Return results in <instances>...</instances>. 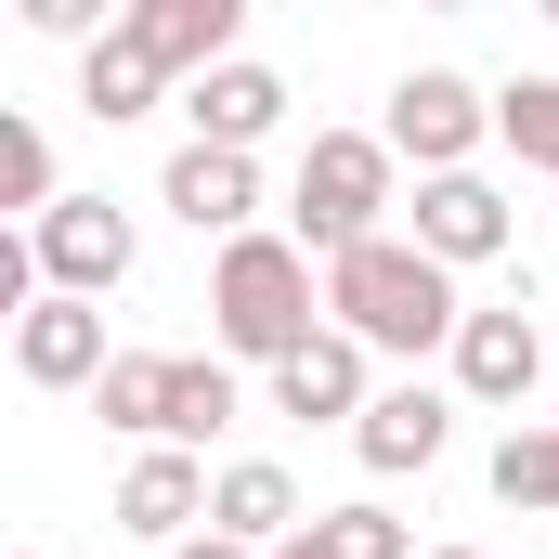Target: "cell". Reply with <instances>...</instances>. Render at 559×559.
Instances as JSON below:
<instances>
[{
    "mask_svg": "<svg viewBox=\"0 0 559 559\" xmlns=\"http://www.w3.org/2000/svg\"><path fill=\"white\" fill-rule=\"evenodd\" d=\"M325 325L338 338H365V352H455V325H468V299L455 274L429 261L417 235H378V248H352V261H325Z\"/></svg>",
    "mask_w": 559,
    "mask_h": 559,
    "instance_id": "6da1fadb",
    "label": "cell"
},
{
    "mask_svg": "<svg viewBox=\"0 0 559 559\" xmlns=\"http://www.w3.org/2000/svg\"><path fill=\"white\" fill-rule=\"evenodd\" d=\"M325 286H312V248L299 235H235L222 261H209V338H222V365H286V352H312L325 325Z\"/></svg>",
    "mask_w": 559,
    "mask_h": 559,
    "instance_id": "7a4b0ae2",
    "label": "cell"
},
{
    "mask_svg": "<svg viewBox=\"0 0 559 559\" xmlns=\"http://www.w3.org/2000/svg\"><path fill=\"white\" fill-rule=\"evenodd\" d=\"M378 222H391V143L378 131H312L299 182H286V235L312 261H352V248H378Z\"/></svg>",
    "mask_w": 559,
    "mask_h": 559,
    "instance_id": "3957f363",
    "label": "cell"
},
{
    "mask_svg": "<svg viewBox=\"0 0 559 559\" xmlns=\"http://www.w3.org/2000/svg\"><path fill=\"white\" fill-rule=\"evenodd\" d=\"M481 131H495V92H468L455 66H417V79L391 92V118H378V143H391V156H417V182L468 169V156H481Z\"/></svg>",
    "mask_w": 559,
    "mask_h": 559,
    "instance_id": "277c9868",
    "label": "cell"
},
{
    "mask_svg": "<svg viewBox=\"0 0 559 559\" xmlns=\"http://www.w3.org/2000/svg\"><path fill=\"white\" fill-rule=\"evenodd\" d=\"M39 286L52 299H105V286H131V209H105V195H66L39 235Z\"/></svg>",
    "mask_w": 559,
    "mask_h": 559,
    "instance_id": "5b68a950",
    "label": "cell"
},
{
    "mask_svg": "<svg viewBox=\"0 0 559 559\" xmlns=\"http://www.w3.org/2000/svg\"><path fill=\"white\" fill-rule=\"evenodd\" d=\"M105 299H39L26 325H13V378L26 391H105Z\"/></svg>",
    "mask_w": 559,
    "mask_h": 559,
    "instance_id": "8992f818",
    "label": "cell"
},
{
    "mask_svg": "<svg viewBox=\"0 0 559 559\" xmlns=\"http://www.w3.org/2000/svg\"><path fill=\"white\" fill-rule=\"evenodd\" d=\"M534 378H547V325H534V299H495V312L455 325V391H468V404H521Z\"/></svg>",
    "mask_w": 559,
    "mask_h": 559,
    "instance_id": "52a82bcc",
    "label": "cell"
},
{
    "mask_svg": "<svg viewBox=\"0 0 559 559\" xmlns=\"http://www.w3.org/2000/svg\"><path fill=\"white\" fill-rule=\"evenodd\" d=\"M118 26H131V52H156V66L195 92V79H222V66H235V26H248V0H131Z\"/></svg>",
    "mask_w": 559,
    "mask_h": 559,
    "instance_id": "ba28073f",
    "label": "cell"
},
{
    "mask_svg": "<svg viewBox=\"0 0 559 559\" xmlns=\"http://www.w3.org/2000/svg\"><path fill=\"white\" fill-rule=\"evenodd\" d=\"M209 468L182 455V442H156V455H131V481H118V534H143V547H195L209 534Z\"/></svg>",
    "mask_w": 559,
    "mask_h": 559,
    "instance_id": "9c48e42d",
    "label": "cell"
},
{
    "mask_svg": "<svg viewBox=\"0 0 559 559\" xmlns=\"http://www.w3.org/2000/svg\"><path fill=\"white\" fill-rule=\"evenodd\" d=\"M156 209H182L195 235H261V156H222V143H182L169 156V182H156Z\"/></svg>",
    "mask_w": 559,
    "mask_h": 559,
    "instance_id": "30bf717a",
    "label": "cell"
},
{
    "mask_svg": "<svg viewBox=\"0 0 559 559\" xmlns=\"http://www.w3.org/2000/svg\"><path fill=\"white\" fill-rule=\"evenodd\" d=\"M417 248L442 261V274L508 261V195H495L481 169H442V182H417Z\"/></svg>",
    "mask_w": 559,
    "mask_h": 559,
    "instance_id": "8fae6325",
    "label": "cell"
},
{
    "mask_svg": "<svg viewBox=\"0 0 559 559\" xmlns=\"http://www.w3.org/2000/svg\"><path fill=\"white\" fill-rule=\"evenodd\" d=\"M442 442H455V404H442L429 378H404V391H378V404H365V429H352V455H365L378 481H404V468H429Z\"/></svg>",
    "mask_w": 559,
    "mask_h": 559,
    "instance_id": "7c38bea8",
    "label": "cell"
},
{
    "mask_svg": "<svg viewBox=\"0 0 559 559\" xmlns=\"http://www.w3.org/2000/svg\"><path fill=\"white\" fill-rule=\"evenodd\" d=\"M274 404H286V417L365 429V404H378V391H365V338H338V325H325L312 352H286V365H274Z\"/></svg>",
    "mask_w": 559,
    "mask_h": 559,
    "instance_id": "4fadbf2b",
    "label": "cell"
},
{
    "mask_svg": "<svg viewBox=\"0 0 559 559\" xmlns=\"http://www.w3.org/2000/svg\"><path fill=\"white\" fill-rule=\"evenodd\" d=\"M299 521H312V508H299V481H286L274 455H235L222 495H209V534H235V547H261V559H274Z\"/></svg>",
    "mask_w": 559,
    "mask_h": 559,
    "instance_id": "5bb4252c",
    "label": "cell"
},
{
    "mask_svg": "<svg viewBox=\"0 0 559 559\" xmlns=\"http://www.w3.org/2000/svg\"><path fill=\"white\" fill-rule=\"evenodd\" d=\"M182 118H195V143H222V156H248V143H261V131L286 118V79L235 52L222 79H195V92H182Z\"/></svg>",
    "mask_w": 559,
    "mask_h": 559,
    "instance_id": "9a60e30c",
    "label": "cell"
},
{
    "mask_svg": "<svg viewBox=\"0 0 559 559\" xmlns=\"http://www.w3.org/2000/svg\"><path fill=\"white\" fill-rule=\"evenodd\" d=\"M156 92H169V66L156 52H131V26H105L92 52H79V105L118 131V118H156Z\"/></svg>",
    "mask_w": 559,
    "mask_h": 559,
    "instance_id": "2e32d148",
    "label": "cell"
},
{
    "mask_svg": "<svg viewBox=\"0 0 559 559\" xmlns=\"http://www.w3.org/2000/svg\"><path fill=\"white\" fill-rule=\"evenodd\" d=\"M169 391H182V352H118L92 404H105V429H131L143 455H156V442H169Z\"/></svg>",
    "mask_w": 559,
    "mask_h": 559,
    "instance_id": "e0dca14e",
    "label": "cell"
},
{
    "mask_svg": "<svg viewBox=\"0 0 559 559\" xmlns=\"http://www.w3.org/2000/svg\"><path fill=\"white\" fill-rule=\"evenodd\" d=\"M235 404H248V391H235V365H222V352H182V391H169V442L195 455L209 429H235Z\"/></svg>",
    "mask_w": 559,
    "mask_h": 559,
    "instance_id": "ac0fdd59",
    "label": "cell"
},
{
    "mask_svg": "<svg viewBox=\"0 0 559 559\" xmlns=\"http://www.w3.org/2000/svg\"><path fill=\"white\" fill-rule=\"evenodd\" d=\"M495 143H508L521 169H559V79H508V92H495Z\"/></svg>",
    "mask_w": 559,
    "mask_h": 559,
    "instance_id": "d6986e66",
    "label": "cell"
},
{
    "mask_svg": "<svg viewBox=\"0 0 559 559\" xmlns=\"http://www.w3.org/2000/svg\"><path fill=\"white\" fill-rule=\"evenodd\" d=\"M0 209H26V235L66 209V195H52V143L26 131V118H0Z\"/></svg>",
    "mask_w": 559,
    "mask_h": 559,
    "instance_id": "ffe728a7",
    "label": "cell"
},
{
    "mask_svg": "<svg viewBox=\"0 0 559 559\" xmlns=\"http://www.w3.org/2000/svg\"><path fill=\"white\" fill-rule=\"evenodd\" d=\"M495 495L508 508H559V429H508L495 442Z\"/></svg>",
    "mask_w": 559,
    "mask_h": 559,
    "instance_id": "44dd1931",
    "label": "cell"
},
{
    "mask_svg": "<svg viewBox=\"0 0 559 559\" xmlns=\"http://www.w3.org/2000/svg\"><path fill=\"white\" fill-rule=\"evenodd\" d=\"M312 534H325V559H417V534L391 508H312Z\"/></svg>",
    "mask_w": 559,
    "mask_h": 559,
    "instance_id": "7402d4cb",
    "label": "cell"
},
{
    "mask_svg": "<svg viewBox=\"0 0 559 559\" xmlns=\"http://www.w3.org/2000/svg\"><path fill=\"white\" fill-rule=\"evenodd\" d=\"M169 559H261V547H235V534H195V547H169Z\"/></svg>",
    "mask_w": 559,
    "mask_h": 559,
    "instance_id": "603a6c76",
    "label": "cell"
},
{
    "mask_svg": "<svg viewBox=\"0 0 559 559\" xmlns=\"http://www.w3.org/2000/svg\"><path fill=\"white\" fill-rule=\"evenodd\" d=\"M274 559H325V534H312V521H299V534H286V547H274Z\"/></svg>",
    "mask_w": 559,
    "mask_h": 559,
    "instance_id": "cb8c5ba5",
    "label": "cell"
},
{
    "mask_svg": "<svg viewBox=\"0 0 559 559\" xmlns=\"http://www.w3.org/2000/svg\"><path fill=\"white\" fill-rule=\"evenodd\" d=\"M429 559H481V547H429Z\"/></svg>",
    "mask_w": 559,
    "mask_h": 559,
    "instance_id": "d4e9b609",
    "label": "cell"
},
{
    "mask_svg": "<svg viewBox=\"0 0 559 559\" xmlns=\"http://www.w3.org/2000/svg\"><path fill=\"white\" fill-rule=\"evenodd\" d=\"M26 559H39V547H26Z\"/></svg>",
    "mask_w": 559,
    "mask_h": 559,
    "instance_id": "484cf974",
    "label": "cell"
}]
</instances>
